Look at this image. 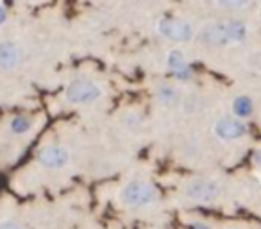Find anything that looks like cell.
<instances>
[{
  "mask_svg": "<svg viewBox=\"0 0 261 229\" xmlns=\"http://www.w3.org/2000/svg\"><path fill=\"white\" fill-rule=\"evenodd\" d=\"M8 20V6L0 2V26H4Z\"/></svg>",
  "mask_w": 261,
  "mask_h": 229,
  "instance_id": "16",
  "label": "cell"
},
{
  "mask_svg": "<svg viewBox=\"0 0 261 229\" xmlns=\"http://www.w3.org/2000/svg\"><path fill=\"white\" fill-rule=\"evenodd\" d=\"M36 163L45 170H63L72 163V150L65 143H45L36 150Z\"/></svg>",
  "mask_w": 261,
  "mask_h": 229,
  "instance_id": "6",
  "label": "cell"
},
{
  "mask_svg": "<svg viewBox=\"0 0 261 229\" xmlns=\"http://www.w3.org/2000/svg\"><path fill=\"white\" fill-rule=\"evenodd\" d=\"M104 97V88L90 77H77L66 84L63 100L70 106H93Z\"/></svg>",
  "mask_w": 261,
  "mask_h": 229,
  "instance_id": "3",
  "label": "cell"
},
{
  "mask_svg": "<svg viewBox=\"0 0 261 229\" xmlns=\"http://www.w3.org/2000/svg\"><path fill=\"white\" fill-rule=\"evenodd\" d=\"M36 118L27 115V113H20V115H13L8 122V135L13 138H23V136L31 135L36 128Z\"/></svg>",
  "mask_w": 261,
  "mask_h": 229,
  "instance_id": "10",
  "label": "cell"
},
{
  "mask_svg": "<svg viewBox=\"0 0 261 229\" xmlns=\"http://www.w3.org/2000/svg\"><path fill=\"white\" fill-rule=\"evenodd\" d=\"M254 113V102L247 95H238L234 100L231 102V115L240 120L245 122V118H249Z\"/></svg>",
  "mask_w": 261,
  "mask_h": 229,
  "instance_id": "11",
  "label": "cell"
},
{
  "mask_svg": "<svg viewBox=\"0 0 261 229\" xmlns=\"http://www.w3.org/2000/svg\"><path fill=\"white\" fill-rule=\"evenodd\" d=\"M165 66L172 73V77L177 81H188L193 77V70L190 68L188 61H186V56L179 48H172L167 52V58H165Z\"/></svg>",
  "mask_w": 261,
  "mask_h": 229,
  "instance_id": "9",
  "label": "cell"
},
{
  "mask_svg": "<svg viewBox=\"0 0 261 229\" xmlns=\"http://www.w3.org/2000/svg\"><path fill=\"white\" fill-rule=\"evenodd\" d=\"M154 31L170 43H188L195 40L197 27L182 16H161L154 23Z\"/></svg>",
  "mask_w": 261,
  "mask_h": 229,
  "instance_id": "4",
  "label": "cell"
},
{
  "mask_svg": "<svg viewBox=\"0 0 261 229\" xmlns=\"http://www.w3.org/2000/svg\"><path fill=\"white\" fill-rule=\"evenodd\" d=\"M211 131H213V136L217 140L231 143L245 138L249 135V125H247V122L240 120V118L232 117V115H224V117L217 118L213 122Z\"/></svg>",
  "mask_w": 261,
  "mask_h": 229,
  "instance_id": "7",
  "label": "cell"
},
{
  "mask_svg": "<svg viewBox=\"0 0 261 229\" xmlns=\"http://www.w3.org/2000/svg\"><path fill=\"white\" fill-rule=\"evenodd\" d=\"M23 61V50L15 40L0 41V72H15Z\"/></svg>",
  "mask_w": 261,
  "mask_h": 229,
  "instance_id": "8",
  "label": "cell"
},
{
  "mask_svg": "<svg viewBox=\"0 0 261 229\" xmlns=\"http://www.w3.org/2000/svg\"><path fill=\"white\" fill-rule=\"evenodd\" d=\"M250 36V27L238 16L213 18L197 27L195 41L206 48L240 47Z\"/></svg>",
  "mask_w": 261,
  "mask_h": 229,
  "instance_id": "1",
  "label": "cell"
},
{
  "mask_svg": "<svg viewBox=\"0 0 261 229\" xmlns=\"http://www.w3.org/2000/svg\"><path fill=\"white\" fill-rule=\"evenodd\" d=\"M0 229H27V227L22 222L16 220V218L4 217V218H0Z\"/></svg>",
  "mask_w": 261,
  "mask_h": 229,
  "instance_id": "14",
  "label": "cell"
},
{
  "mask_svg": "<svg viewBox=\"0 0 261 229\" xmlns=\"http://www.w3.org/2000/svg\"><path fill=\"white\" fill-rule=\"evenodd\" d=\"M156 100L163 106H172L179 100V90L174 84H161L156 88Z\"/></svg>",
  "mask_w": 261,
  "mask_h": 229,
  "instance_id": "13",
  "label": "cell"
},
{
  "mask_svg": "<svg viewBox=\"0 0 261 229\" xmlns=\"http://www.w3.org/2000/svg\"><path fill=\"white\" fill-rule=\"evenodd\" d=\"M257 175H259V181H261V172H257Z\"/></svg>",
  "mask_w": 261,
  "mask_h": 229,
  "instance_id": "18",
  "label": "cell"
},
{
  "mask_svg": "<svg viewBox=\"0 0 261 229\" xmlns=\"http://www.w3.org/2000/svg\"><path fill=\"white\" fill-rule=\"evenodd\" d=\"M181 195L193 204H213L222 195V185L213 177L199 175L182 185Z\"/></svg>",
  "mask_w": 261,
  "mask_h": 229,
  "instance_id": "5",
  "label": "cell"
},
{
  "mask_svg": "<svg viewBox=\"0 0 261 229\" xmlns=\"http://www.w3.org/2000/svg\"><path fill=\"white\" fill-rule=\"evenodd\" d=\"M211 8L218 9V11H225V13H240V11H247V9L252 8V2L250 0H217V2H211Z\"/></svg>",
  "mask_w": 261,
  "mask_h": 229,
  "instance_id": "12",
  "label": "cell"
},
{
  "mask_svg": "<svg viewBox=\"0 0 261 229\" xmlns=\"http://www.w3.org/2000/svg\"><path fill=\"white\" fill-rule=\"evenodd\" d=\"M116 200L125 210H149L160 202V190L147 179H130L118 188Z\"/></svg>",
  "mask_w": 261,
  "mask_h": 229,
  "instance_id": "2",
  "label": "cell"
},
{
  "mask_svg": "<svg viewBox=\"0 0 261 229\" xmlns=\"http://www.w3.org/2000/svg\"><path fill=\"white\" fill-rule=\"evenodd\" d=\"M252 165H254V168H256L257 172H261V149L254 152V156H252Z\"/></svg>",
  "mask_w": 261,
  "mask_h": 229,
  "instance_id": "15",
  "label": "cell"
},
{
  "mask_svg": "<svg viewBox=\"0 0 261 229\" xmlns=\"http://www.w3.org/2000/svg\"><path fill=\"white\" fill-rule=\"evenodd\" d=\"M190 229H211V227L207 224H204V222H192Z\"/></svg>",
  "mask_w": 261,
  "mask_h": 229,
  "instance_id": "17",
  "label": "cell"
}]
</instances>
